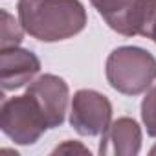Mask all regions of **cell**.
<instances>
[{"instance_id":"cell-5","label":"cell","mask_w":156,"mask_h":156,"mask_svg":"<svg viewBox=\"0 0 156 156\" xmlns=\"http://www.w3.org/2000/svg\"><path fill=\"white\" fill-rule=\"evenodd\" d=\"M26 94L33 96L39 103L48 129H57L64 123V116L68 110L70 88L62 77L55 73H42L26 88Z\"/></svg>"},{"instance_id":"cell-2","label":"cell","mask_w":156,"mask_h":156,"mask_svg":"<svg viewBox=\"0 0 156 156\" xmlns=\"http://www.w3.org/2000/svg\"><path fill=\"white\" fill-rule=\"evenodd\" d=\"M108 85L123 96H140L156 81V57L140 46H119L105 64Z\"/></svg>"},{"instance_id":"cell-4","label":"cell","mask_w":156,"mask_h":156,"mask_svg":"<svg viewBox=\"0 0 156 156\" xmlns=\"http://www.w3.org/2000/svg\"><path fill=\"white\" fill-rule=\"evenodd\" d=\"M112 123L110 99L92 88H81L72 98L70 125L81 136H101Z\"/></svg>"},{"instance_id":"cell-13","label":"cell","mask_w":156,"mask_h":156,"mask_svg":"<svg viewBox=\"0 0 156 156\" xmlns=\"http://www.w3.org/2000/svg\"><path fill=\"white\" fill-rule=\"evenodd\" d=\"M151 154H156V147H152V149H151Z\"/></svg>"},{"instance_id":"cell-1","label":"cell","mask_w":156,"mask_h":156,"mask_svg":"<svg viewBox=\"0 0 156 156\" xmlns=\"http://www.w3.org/2000/svg\"><path fill=\"white\" fill-rule=\"evenodd\" d=\"M19 20L24 31L41 42H59L87 28L81 0H19Z\"/></svg>"},{"instance_id":"cell-11","label":"cell","mask_w":156,"mask_h":156,"mask_svg":"<svg viewBox=\"0 0 156 156\" xmlns=\"http://www.w3.org/2000/svg\"><path fill=\"white\" fill-rule=\"evenodd\" d=\"M141 121L151 138H156V85L151 87L141 101Z\"/></svg>"},{"instance_id":"cell-7","label":"cell","mask_w":156,"mask_h":156,"mask_svg":"<svg viewBox=\"0 0 156 156\" xmlns=\"http://www.w3.org/2000/svg\"><path fill=\"white\" fill-rule=\"evenodd\" d=\"M141 151V129L132 118H118L101 134L99 154L112 156H136Z\"/></svg>"},{"instance_id":"cell-10","label":"cell","mask_w":156,"mask_h":156,"mask_svg":"<svg viewBox=\"0 0 156 156\" xmlns=\"http://www.w3.org/2000/svg\"><path fill=\"white\" fill-rule=\"evenodd\" d=\"M0 17H2V35H0V50L2 48H13L19 46L24 39V28L20 24V20L17 22L15 17L11 13H8L6 9L0 11Z\"/></svg>"},{"instance_id":"cell-3","label":"cell","mask_w":156,"mask_h":156,"mask_svg":"<svg viewBox=\"0 0 156 156\" xmlns=\"http://www.w3.org/2000/svg\"><path fill=\"white\" fill-rule=\"evenodd\" d=\"M0 129L17 145H33L48 130L46 118L33 96H13L0 108Z\"/></svg>"},{"instance_id":"cell-8","label":"cell","mask_w":156,"mask_h":156,"mask_svg":"<svg viewBox=\"0 0 156 156\" xmlns=\"http://www.w3.org/2000/svg\"><path fill=\"white\" fill-rule=\"evenodd\" d=\"M103 20L119 35L132 37V17L138 0H90Z\"/></svg>"},{"instance_id":"cell-12","label":"cell","mask_w":156,"mask_h":156,"mask_svg":"<svg viewBox=\"0 0 156 156\" xmlns=\"http://www.w3.org/2000/svg\"><path fill=\"white\" fill-rule=\"evenodd\" d=\"M72 151H73V152H75V151H79V152L90 154V151H88L87 147H83V145H79V143H72L70 140H68V141H64L62 145H59V147L53 151V154H55V152H72Z\"/></svg>"},{"instance_id":"cell-9","label":"cell","mask_w":156,"mask_h":156,"mask_svg":"<svg viewBox=\"0 0 156 156\" xmlns=\"http://www.w3.org/2000/svg\"><path fill=\"white\" fill-rule=\"evenodd\" d=\"M141 35L156 44V0H138L132 17V37Z\"/></svg>"},{"instance_id":"cell-6","label":"cell","mask_w":156,"mask_h":156,"mask_svg":"<svg viewBox=\"0 0 156 156\" xmlns=\"http://www.w3.org/2000/svg\"><path fill=\"white\" fill-rule=\"evenodd\" d=\"M41 72V61L31 50L20 46L0 50V83L4 92L26 87Z\"/></svg>"}]
</instances>
